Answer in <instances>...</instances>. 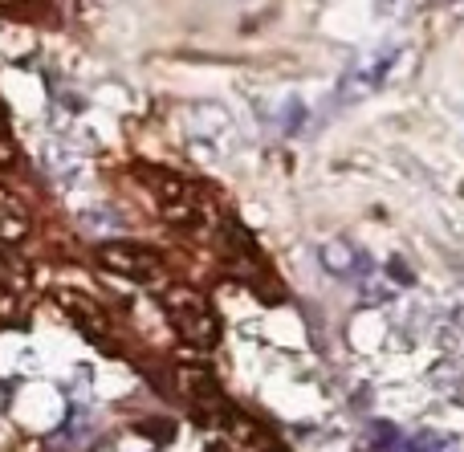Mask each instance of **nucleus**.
<instances>
[{
  "instance_id": "f8f14e48",
  "label": "nucleus",
  "mask_w": 464,
  "mask_h": 452,
  "mask_svg": "<svg viewBox=\"0 0 464 452\" xmlns=\"http://www.w3.org/2000/svg\"><path fill=\"white\" fill-rule=\"evenodd\" d=\"M0 314H16V285L0 274Z\"/></svg>"
},
{
  "instance_id": "7ed1b4c3",
  "label": "nucleus",
  "mask_w": 464,
  "mask_h": 452,
  "mask_svg": "<svg viewBox=\"0 0 464 452\" xmlns=\"http://www.w3.org/2000/svg\"><path fill=\"white\" fill-rule=\"evenodd\" d=\"M94 261L102 269H111V274L130 277V282H151L163 269L160 253L147 249V245H135V241H102L94 249Z\"/></svg>"
},
{
  "instance_id": "0eeeda50",
  "label": "nucleus",
  "mask_w": 464,
  "mask_h": 452,
  "mask_svg": "<svg viewBox=\"0 0 464 452\" xmlns=\"http://www.w3.org/2000/svg\"><path fill=\"white\" fill-rule=\"evenodd\" d=\"M392 62H395V49H379L375 62H367L362 70H354L351 78H346V86H351V90H346V98L362 94V90H375L379 82H383V73H387V65H392Z\"/></svg>"
},
{
  "instance_id": "39448f33",
  "label": "nucleus",
  "mask_w": 464,
  "mask_h": 452,
  "mask_svg": "<svg viewBox=\"0 0 464 452\" xmlns=\"http://www.w3.org/2000/svg\"><path fill=\"white\" fill-rule=\"evenodd\" d=\"M53 298H57V306H62L86 334H98V339L106 334V310L98 306L94 298H86V293H78V290H57Z\"/></svg>"
},
{
  "instance_id": "9d476101",
  "label": "nucleus",
  "mask_w": 464,
  "mask_h": 452,
  "mask_svg": "<svg viewBox=\"0 0 464 452\" xmlns=\"http://www.w3.org/2000/svg\"><path fill=\"white\" fill-rule=\"evenodd\" d=\"M13 163H16V139L8 130V122L0 119V168H13Z\"/></svg>"
},
{
  "instance_id": "423d86ee",
  "label": "nucleus",
  "mask_w": 464,
  "mask_h": 452,
  "mask_svg": "<svg viewBox=\"0 0 464 452\" xmlns=\"http://www.w3.org/2000/svg\"><path fill=\"white\" fill-rule=\"evenodd\" d=\"M322 265L338 277H351V274H362V269H367V257L346 241H330L326 249H322Z\"/></svg>"
},
{
  "instance_id": "f257e3e1",
  "label": "nucleus",
  "mask_w": 464,
  "mask_h": 452,
  "mask_svg": "<svg viewBox=\"0 0 464 452\" xmlns=\"http://www.w3.org/2000/svg\"><path fill=\"white\" fill-rule=\"evenodd\" d=\"M163 310H168V322L188 347L196 351H212L220 342V322L212 302L204 298L192 285H168L163 290Z\"/></svg>"
},
{
  "instance_id": "2eb2a0df",
  "label": "nucleus",
  "mask_w": 464,
  "mask_h": 452,
  "mask_svg": "<svg viewBox=\"0 0 464 452\" xmlns=\"http://www.w3.org/2000/svg\"><path fill=\"white\" fill-rule=\"evenodd\" d=\"M395 452H408V448H403V445H400V448H395Z\"/></svg>"
},
{
  "instance_id": "4468645a",
  "label": "nucleus",
  "mask_w": 464,
  "mask_h": 452,
  "mask_svg": "<svg viewBox=\"0 0 464 452\" xmlns=\"http://www.w3.org/2000/svg\"><path fill=\"white\" fill-rule=\"evenodd\" d=\"M8 399H13V383H8V380H0V412H5V408H8Z\"/></svg>"
},
{
  "instance_id": "f03ea898",
  "label": "nucleus",
  "mask_w": 464,
  "mask_h": 452,
  "mask_svg": "<svg viewBox=\"0 0 464 452\" xmlns=\"http://www.w3.org/2000/svg\"><path fill=\"white\" fill-rule=\"evenodd\" d=\"M143 179L155 196V208H160V216L168 220V225H188V228L200 225L204 204H200L196 184H188L176 171H160V168H143Z\"/></svg>"
},
{
  "instance_id": "ddd939ff",
  "label": "nucleus",
  "mask_w": 464,
  "mask_h": 452,
  "mask_svg": "<svg viewBox=\"0 0 464 452\" xmlns=\"http://www.w3.org/2000/svg\"><path fill=\"white\" fill-rule=\"evenodd\" d=\"M387 269H392V274H395V277H400V282H403V285H411V269H408V265H403V261H400V257H392V265H387Z\"/></svg>"
},
{
  "instance_id": "1a4fd4ad",
  "label": "nucleus",
  "mask_w": 464,
  "mask_h": 452,
  "mask_svg": "<svg viewBox=\"0 0 464 452\" xmlns=\"http://www.w3.org/2000/svg\"><path fill=\"white\" fill-rule=\"evenodd\" d=\"M135 432H143V437L163 440V445H168V440L176 437V424L171 420H143V424H135Z\"/></svg>"
},
{
  "instance_id": "6e6552de",
  "label": "nucleus",
  "mask_w": 464,
  "mask_h": 452,
  "mask_svg": "<svg viewBox=\"0 0 464 452\" xmlns=\"http://www.w3.org/2000/svg\"><path fill=\"white\" fill-rule=\"evenodd\" d=\"M408 452H457V445L449 437H436V432H420L408 445Z\"/></svg>"
},
{
  "instance_id": "20e7f679",
  "label": "nucleus",
  "mask_w": 464,
  "mask_h": 452,
  "mask_svg": "<svg viewBox=\"0 0 464 452\" xmlns=\"http://www.w3.org/2000/svg\"><path fill=\"white\" fill-rule=\"evenodd\" d=\"M29 233H33L29 204L0 184V241H5V245H21Z\"/></svg>"
},
{
  "instance_id": "9b49d317",
  "label": "nucleus",
  "mask_w": 464,
  "mask_h": 452,
  "mask_svg": "<svg viewBox=\"0 0 464 452\" xmlns=\"http://www.w3.org/2000/svg\"><path fill=\"white\" fill-rule=\"evenodd\" d=\"M371 440H375V445H371V448H379V452H383V448H392V445H400V437H395V428H392V424H375V428H371Z\"/></svg>"
}]
</instances>
